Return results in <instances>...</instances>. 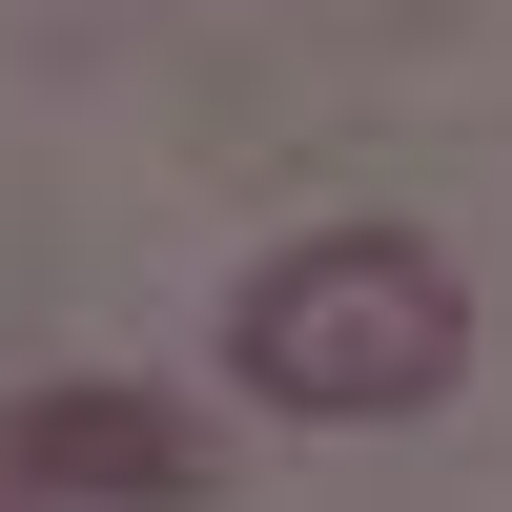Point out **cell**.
<instances>
[{
    "mask_svg": "<svg viewBox=\"0 0 512 512\" xmlns=\"http://www.w3.org/2000/svg\"><path fill=\"white\" fill-rule=\"evenodd\" d=\"M226 369L287 410V431H390V410H431L451 369H472V287H451V246H410V226H308L287 267H246Z\"/></svg>",
    "mask_w": 512,
    "mask_h": 512,
    "instance_id": "cell-1",
    "label": "cell"
},
{
    "mask_svg": "<svg viewBox=\"0 0 512 512\" xmlns=\"http://www.w3.org/2000/svg\"><path fill=\"white\" fill-rule=\"evenodd\" d=\"M0 492H62V512H205V492H226V431H205L185 390L62 369V390H0Z\"/></svg>",
    "mask_w": 512,
    "mask_h": 512,
    "instance_id": "cell-2",
    "label": "cell"
}]
</instances>
